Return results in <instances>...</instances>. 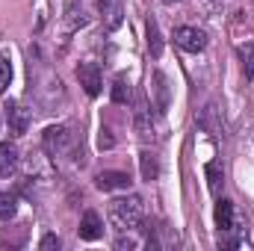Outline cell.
Instances as JSON below:
<instances>
[{
  "label": "cell",
  "instance_id": "6da1fadb",
  "mask_svg": "<svg viewBox=\"0 0 254 251\" xmlns=\"http://www.w3.org/2000/svg\"><path fill=\"white\" fill-rule=\"evenodd\" d=\"M142 216H145V207H142V198L139 195H127V198H116L110 204V222L119 234L127 231H136L142 225Z\"/></svg>",
  "mask_w": 254,
  "mask_h": 251
},
{
  "label": "cell",
  "instance_id": "7a4b0ae2",
  "mask_svg": "<svg viewBox=\"0 0 254 251\" xmlns=\"http://www.w3.org/2000/svg\"><path fill=\"white\" fill-rule=\"evenodd\" d=\"M175 45L190 51V54H201L207 48V33L198 27H178L175 30Z\"/></svg>",
  "mask_w": 254,
  "mask_h": 251
},
{
  "label": "cell",
  "instance_id": "3957f363",
  "mask_svg": "<svg viewBox=\"0 0 254 251\" xmlns=\"http://www.w3.org/2000/svg\"><path fill=\"white\" fill-rule=\"evenodd\" d=\"M77 80H80V86H83V92H86L89 98H98V95H101L104 80H101V68L95 63H80L77 65Z\"/></svg>",
  "mask_w": 254,
  "mask_h": 251
},
{
  "label": "cell",
  "instance_id": "277c9868",
  "mask_svg": "<svg viewBox=\"0 0 254 251\" xmlns=\"http://www.w3.org/2000/svg\"><path fill=\"white\" fill-rule=\"evenodd\" d=\"M68 148H71V133H68V127L57 125V127H48V130H45V151H48L51 157H63Z\"/></svg>",
  "mask_w": 254,
  "mask_h": 251
},
{
  "label": "cell",
  "instance_id": "5b68a950",
  "mask_svg": "<svg viewBox=\"0 0 254 251\" xmlns=\"http://www.w3.org/2000/svg\"><path fill=\"white\" fill-rule=\"evenodd\" d=\"M6 119H9L12 136H24L27 127H30V110H24L18 101H9V104H6Z\"/></svg>",
  "mask_w": 254,
  "mask_h": 251
},
{
  "label": "cell",
  "instance_id": "8992f818",
  "mask_svg": "<svg viewBox=\"0 0 254 251\" xmlns=\"http://www.w3.org/2000/svg\"><path fill=\"white\" fill-rule=\"evenodd\" d=\"M130 175L127 172H101L95 178V187L101 192H119V189H130Z\"/></svg>",
  "mask_w": 254,
  "mask_h": 251
},
{
  "label": "cell",
  "instance_id": "52a82bcc",
  "mask_svg": "<svg viewBox=\"0 0 254 251\" xmlns=\"http://www.w3.org/2000/svg\"><path fill=\"white\" fill-rule=\"evenodd\" d=\"M101 237H104V222H101V216H98L95 210H86L83 219H80V240L95 243V240H101Z\"/></svg>",
  "mask_w": 254,
  "mask_h": 251
},
{
  "label": "cell",
  "instance_id": "ba28073f",
  "mask_svg": "<svg viewBox=\"0 0 254 251\" xmlns=\"http://www.w3.org/2000/svg\"><path fill=\"white\" fill-rule=\"evenodd\" d=\"M18 169V148L12 142H0V178L15 175Z\"/></svg>",
  "mask_w": 254,
  "mask_h": 251
},
{
  "label": "cell",
  "instance_id": "9c48e42d",
  "mask_svg": "<svg viewBox=\"0 0 254 251\" xmlns=\"http://www.w3.org/2000/svg\"><path fill=\"white\" fill-rule=\"evenodd\" d=\"M216 225H219L222 234H231L237 228V222H234V204L231 201H219L216 204Z\"/></svg>",
  "mask_w": 254,
  "mask_h": 251
},
{
  "label": "cell",
  "instance_id": "30bf717a",
  "mask_svg": "<svg viewBox=\"0 0 254 251\" xmlns=\"http://www.w3.org/2000/svg\"><path fill=\"white\" fill-rule=\"evenodd\" d=\"M101 15L110 30L122 27V0H101Z\"/></svg>",
  "mask_w": 254,
  "mask_h": 251
},
{
  "label": "cell",
  "instance_id": "8fae6325",
  "mask_svg": "<svg viewBox=\"0 0 254 251\" xmlns=\"http://www.w3.org/2000/svg\"><path fill=\"white\" fill-rule=\"evenodd\" d=\"M139 169H142V178L145 181H157L160 178V163H157V157L151 151H142L139 154Z\"/></svg>",
  "mask_w": 254,
  "mask_h": 251
},
{
  "label": "cell",
  "instance_id": "7c38bea8",
  "mask_svg": "<svg viewBox=\"0 0 254 251\" xmlns=\"http://www.w3.org/2000/svg\"><path fill=\"white\" fill-rule=\"evenodd\" d=\"M154 92H157V110H169V86H166V74L157 71L154 74Z\"/></svg>",
  "mask_w": 254,
  "mask_h": 251
},
{
  "label": "cell",
  "instance_id": "4fadbf2b",
  "mask_svg": "<svg viewBox=\"0 0 254 251\" xmlns=\"http://www.w3.org/2000/svg\"><path fill=\"white\" fill-rule=\"evenodd\" d=\"M18 213V195L15 192H0V222H9Z\"/></svg>",
  "mask_w": 254,
  "mask_h": 251
},
{
  "label": "cell",
  "instance_id": "5bb4252c",
  "mask_svg": "<svg viewBox=\"0 0 254 251\" xmlns=\"http://www.w3.org/2000/svg\"><path fill=\"white\" fill-rule=\"evenodd\" d=\"M136 130H139V136H142V139H148V136L154 133L151 119H148V107H145V101H139V104H136Z\"/></svg>",
  "mask_w": 254,
  "mask_h": 251
},
{
  "label": "cell",
  "instance_id": "9a60e30c",
  "mask_svg": "<svg viewBox=\"0 0 254 251\" xmlns=\"http://www.w3.org/2000/svg\"><path fill=\"white\" fill-rule=\"evenodd\" d=\"M86 24V18H83V9L77 12V3L74 0H68V9H65V30L68 33H74L77 27H83Z\"/></svg>",
  "mask_w": 254,
  "mask_h": 251
},
{
  "label": "cell",
  "instance_id": "2e32d148",
  "mask_svg": "<svg viewBox=\"0 0 254 251\" xmlns=\"http://www.w3.org/2000/svg\"><path fill=\"white\" fill-rule=\"evenodd\" d=\"M130 98H133L130 83H127L125 77H116V83H113V101L116 104H130Z\"/></svg>",
  "mask_w": 254,
  "mask_h": 251
},
{
  "label": "cell",
  "instance_id": "e0dca14e",
  "mask_svg": "<svg viewBox=\"0 0 254 251\" xmlns=\"http://www.w3.org/2000/svg\"><path fill=\"white\" fill-rule=\"evenodd\" d=\"M204 175H207L210 192L219 195V189H222V169H219V163H207V166H204Z\"/></svg>",
  "mask_w": 254,
  "mask_h": 251
},
{
  "label": "cell",
  "instance_id": "ac0fdd59",
  "mask_svg": "<svg viewBox=\"0 0 254 251\" xmlns=\"http://www.w3.org/2000/svg\"><path fill=\"white\" fill-rule=\"evenodd\" d=\"M148 51H151V57L163 54V39H160V30L154 21H148Z\"/></svg>",
  "mask_w": 254,
  "mask_h": 251
},
{
  "label": "cell",
  "instance_id": "d6986e66",
  "mask_svg": "<svg viewBox=\"0 0 254 251\" xmlns=\"http://www.w3.org/2000/svg\"><path fill=\"white\" fill-rule=\"evenodd\" d=\"M240 60H243V71H246V77L252 80L254 77V45H240Z\"/></svg>",
  "mask_w": 254,
  "mask_h": 251
},
{
  "label": "cell",
  "instance_id": "ffe728a7",
  "mask_svg": "<svg viewBox=\"0 0 254 251\" xmlns=\"http://www.w3.org/2000/svg\"><path fill=\"white\" fill-rule=\"evenodd\" d=\"M9 80H12V65H9L6 57H0V92H6Z\"/></svg>",
  "mask_w": 254,
  "mask_h": 251
},
{
  "label": "cell",
  "instance_id": "44dd1931",
  "mask_svg": "<svg viewBox=\"0 0 254 251\" xmlns=\"http://www.w3.org/2000/svg\"><path fill=\"white\" fill-rule=\"evenodd\" d=\"M113 145H116V139H113V133H110L107 127H101V136H98V148H101V151H110Z\"/></svg>",
  "mask_w": 254,
  "mask_h": 251
},
{
  "label": "cell",
  "instance_id": "7402d4cb",
  "mask_svg": "<svg viewBox=\"0 0 254 251\" xmlns=\"http://www.w3.org/2000/svg\"><path fill=\"white\" fill-rule=\"evenodd\" d=\"M39 246H42L45 251H48V249H60V237H57V234H48V237H45Z\"/></svg>",
  "mask_w": 254,
  "mask_h": 251
},
{
  "label": "cell",
  "instance_id": "603a6c76",
  "mask_svg": "<svg viewBox=\"0 0 254 251\" xmlns=\"http://www.w3.org/2000/svg\"><path fill=\"white\" fill-rule=\"evenodd\" d=\"M133 246H136V243H133L130 237H127V240H125V237H119V240H116V249H119V251H125V249H133Z\"/></svg>",
  "mask_w": 254,
  "mask_h": 251
},
{
  "label": "cell",
  "instance_id": "cb8c5ba5",
  "mask_svg": "<svg viewBox=\"0 0 254 251\" xmlns=\"http://www.w3.org/2000/svg\"><path fill=\"white\" fill-rule=\"evenodd\" d=\"M169 3H175V0H169Z\"/></svg>",
  "mask_w": 254,
  "mask_h": 251
}]
</instances>
